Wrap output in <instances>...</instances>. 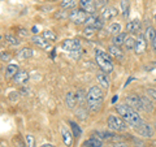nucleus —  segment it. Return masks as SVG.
Returning <instances> with one entry per match:
<instances>
[{
	"label": "nucleus",
	"instance_id": "1",
	"mask_svg": "<svg viewBox=\"0 0 156 147\" xmlns=\"http://www.w3.org/2000/svg\"><path fill=\"white\" fill-rule=\"evenodd\" d=\"M116 112L120 115V117H122L130 126H133V128H135V126H138L139 124L143 122L142 117L138 113V111L131 108L126 103H124V104H120V103L116 104Z\"/></svg>",
	"mask_w": 156,
	"mask_h": 147
},
{
	"label": "nucleus",
	"instance_id": "2",
	"mask_svg": "<svg viewBox=\"0 0 156 147\" xmlns=\"http://www.w3.org/2000/svg\"><path fill=\"white\" fill-rule=\"evenodd\" d=\"M103 91L100 90L99 86H92L87 91V96H86V104L87 108L91 112H99L101 106H103Z\"/></svg>",
	"mask_w": 156,
	"mask_h": 147
},
{
	"label": "nucleus",
	"instance_id": "3",
	"mask_svg": "<svg viewBox=\"0 0 156 147\" xmlns=\"http://www.w3.org/2000/svg\"><path fill=\"white\" fill-rule=\"evenodd\" d=\"M109 56L111 55H108L107 52L101 51V50H98L95 52V61H96L98 66H99L104 73H107V74L113 72V63H112Z\"/></svg>",
	"mask_w": 156,
	"mask_h": 147
},
{
	"label": "nucleus",
	"instance_id": "4",
	"mask_svg": "<svg viewBox=\"0 0 156 147\" xmlns=\"http://www.w3.org/2000/svg\"><path fill=\"white\" fill-rule=\"evenodd\" d=\"M107 125H108V128L113 131H125L128 129V122H126L122 117H117L115 115H112L108 117V120H107Z\"/></svg>",
	"mask_w": 156,
	"mask_h": 147
},
{
	"label": "nucleus",
	"instance_id": "5",
	"mask_svg": "<svg viewBox=\"0 0 156 147\" xmlns=\"http://www.w3.org/2000/svg\"><path fill=\"white\" fill-rule=\"evenodd\" d=\"M87 17H89V13L83 11V9H72V12L69 13V20L76 25L86 23Z\"/></svg>",
	"mask_w": 156,
	"mask_h": 147
},
{
	"label": "nucleus",
	"instance_id": "6",
	"mask_svg": "<svg viewBox=\"0 0 156 147\" xmlns=\"http://www.w3.org/2000/svg\"><path fill=\"white\" fill-rule=\"evenodd\" d=\"M125 103L128 106H130L131 108H134L135 111H143L144 109L142 96H139V95H135V94L128 95L125 98Z\"/></svg>",
	"mask_w": 156,
	"mask_h": 147
},
{
	"label": "nucleus",
	"instance_id": "7",
	"mask_svg": "<svg viewBox=\"0 0 156 147\" xmlns=\"http://www.w3.org/2000/svg\"><path fill=\"white\" fill-rule=\"evenodd\" d=\"M61 48L68 52H77L81 50V42L78 39H65L61 43Z\"/></svg>",
	"mask_w": 156,
	"mask_h": 147
},
{
	"label": "nucleus",
	"instance_id": "8",
	"mask_svg": "<svg viewBox=\"0 0 156 147\" xmlns=\"http://www.w3.org/2000/svg\"><path fill=\"white\" fill-rule=\"evenodd\" d=\"M135 131L138 133V135L140 137H144V138H151V137L154 135V129L152 126L147 122H142V124H139L138 126H135Z\"/></svg>",
	"mask_w": 156,
	"mask_h": 147
},
{
	"label": "nucleus",
	"instance_id": "9",
	"mask_svg": "<svg viewBox=\"0 0 156 147\" xmlns=\"http://www.w3.org/2000/svg\"><path fill=\"white\" fill-rule=\"evenodd\" d=\"M86 25L94 27V29H96V30H100V29L104 26V20L101 17H99V16H96L95 13L94 14H89L87 21H86Z\"/></svg>",
	"mask_w": 156,
	"mask_h": 147
},
{
	"label": "nucleus",
	"instance_id": "10",
	"mask_svg": "<svg viewBox=\"0 0 156 147\" xmlns=\"http://www.w3.org/2000/svg\"><path fill=\"white\" fill-rule=\"evenodd\" d=\"M146 48H147V39H146V37L143 35V34H139L138 38L135 39L134 51L138 53V55H140V53H143L146 51Z\"/></svg>",
	"mask_w": 156,
	"mask_h": 147
},
{
	"label": "nucleus",
	"instance_id": "11",
	"mask_svg": "<svg viewBox=\"0 0 156 147\" xmlns=\"http://www.w3.org/2000/svg\"><path fill=\"white\" fill-rule=\"evenodd\" d=\"M117 14H119V11L115 7H104L100 12V17L104 20V21H109V20L115 18Z\"/></svg>",
	"mask_w": 156,
	"mask_h": 147
},
{
	"label": "nucleus",
	"instance_id": "12",
	"mask_svg": "<svg viewBox=\"0 0 156 147\" xmlns=\"http://www.w3.org/2000/svg\"><path fill=\"white\" fill-rule=\"evenodd\" d=\"M29 78H30L29 72H26V70H20L17 74L13 77V81H14V83H17V85H25V83H27Z\"/></svg>",
	"mask_w": 156,
	"mask_h": 147
},
{
	"label": "nucleus",
	"instance_id": "13",
	"mask_svg": "<svg viewBox=\"0 0 156 147\" xmlns=\"http://www.w3.org/2000/svg\"><path fill=\"white\" fill-rule=\"evenodd\" d=\"M61 137H62V141H64L65 146L72 147V145H73V137H74V135H73L72 131L68 128H65L64 125L61 126Z\"/></svg>",
	"mask_w": 156,
	"mask_h": 147
},
{
	"label": "nucleus",
	"instance_id": "14",
	"mask_svg": "<svg viewBox=\"0 0 156 147\" xmlns=\"http://www.w3.org/2000/svg\"><path fill=\"white\" fill-rule=\"evenodd\" d=\"M80 5L81 8L83 9V11H86L89 14H94L95 13V2L94 0H80Z\"/></svg>",
	"mask_w": 156,
	"mask_h": 147
},
{
	"label": "nucleus",
	"instance_id": "15",
	"mask_svg": "<svg viewBox=\"0 0 156 147\" xmlns=\"http://www.w3.org/2000/svg\"><path fill=\"white\" fill-rule=\"evenodd\" d=\"M140 26H142V23H140L139 20L138 18H134V20H131V21H129L128 23H126V31L131 33V34L139 33Z\"/></svg>",
	"mask_w": 156,
	"mask_h": 147
},
{
	"label": "nucleus",
	"instance_id": "16",
	"mask_svg": "<svg viewBox=\"0 0 156 147\" xmlns=\"http://www.w3.org/2000/svg\"><path fill=\"white\" fill-rule=\"evenodd\" d=\"M31 41H33V43L35 46L43 48V50H50V48H51L50 42H48L44 37H33Z\"/></svg>",
	"mask_w": 156,
	"mask_h": 147
},
{
	"label": "nucleus",
	"instance_id": "17",
	"mask_svg": "<svg viewBox=\"0 0 156 147\" xmlns=\"http://www.w3.org/2000/svg\"><path fill=\"white\" fill-rule=\"evenodd\" d=\"M96 80H98V82H99V86H101L105 90L109 89V80H108V77H107V73H104L103 70H101L100 73H98Z\"/></svg>",
	"mask_w": 156,
	"mask_h": 147
},
{
	"label": "nucleus",
	"instance_id": "18",
	"mask_svg": "<svg viewBox=\"0 0 156 147\" xmlns=\"http://www.w3.org/2000/svg\"><path fill=\"white\" fill-rule=\"evenodd\" d=\"M65 102H66V106L69 107V108H74L76 107V104H77V95L74 94V92H72V91H69L66 94V96H65Z\"/></svg>",
	"mask_w": 156,
	"mask_h": 147
},
{
	"label": "nucleus",
	"instance_id": "19",
	"mask_svg": "<svg viewBox=\"0 0 156 147\" xmlns=\"http://www.w3.org/2000/svg\"><path fill=\"white\" fill-rule=\"evenodd\" d=\"M108 52H109L111 56H113L116 59H122V56H124V53H122V51L120 50V47L115 46V45H112V46L108 47Z\"/></svg>",
	"mask_w": 156,
	"mask_h": 147
},
{
	"label": "nucleus",
	"instance_id": "20",
	"mask_svg": "<svg viewBox=\"0 0 156 147\" xmlns=\"http://www.w3.org/2000/svg\"><path fill=\"white\" fill-rule=\"evenodd\" d=\"M126 33H120V34H117V35H113V39H112V42H113V45L115 46H124V43H125V39H126Z\"/></svg>",
	"mask_w": 156,
	"mask_h": 147
},
{
	"label": "nucleus",
	"instance_id": "21",
	"mask_svg": "<svg viewBox=\"0 0 156 147\" xmlns=\"http://www.w3.org/2000/svg\"><path fill=\"white\" fill-rule=\"evenodd\" d=\"M85 146H89V147H101V146H103V142H101L100 138H98V137H91L90 139H87L85 142Z\"/></svg>",
	"mask_w": 156,
	"mask_h": 147
},
{
	"label": "nucleus",
	"instance_id": "22",
	"mask_svg": "<svg viewBox=\"0 0 156 147\" xmlns=\"http://www.w3.org/2000/svg\"><path fill=\"white\" fill-rule=\"evenodd\" d=\"M18 72H20L18 66L16 64H8L7 68H5V76L7 77H14Z\"/></svg>",
	"mask_w": 156,
	"mask_h": 147
},
{
	"label": "nucleus",
	"instance_id": "23",
	"mask_svg": "<svg viewBox=\"0 0 156 147\" xmlns=\"http://www.w3.org/2000/svg\"><path fill=\"white\" fill-rule=\"evenodd\" d=\"M60 5L62 9H76L77 7V0H61Z\"/></svg>",
	"mask_w": 156,
	"mask_h": 147
},
{
	"label": "nucleus",
	"instance_id": "24",
	"mask_svg": "<svg viewBox=\"0 0 156 147\" xmlns=\"http://www.w3.org/2000/svg\"><path fill=\"white\" fill-rule=\"evenodd\" d=\"M34 55V52H33V50L31 48H22L21 51H18V53H17V56L20 57V59H29V57H31Z\"/></svg>",
	"mask_w": 156,
	"mask_h": 147
},
{
	"label": "nucleus",
	"instance_id": "25",
	"mask_svg": "<svg viewBox=\"0 0 156 147\" xmlns=\"http://www.w3.org/2000/svg\"><path fill=\"white\" fill-rule=\"evenodd\" d=\"M124 47L126 51H131L135 48V39L133 37H126L125 39V43H124Z\"/></svg>",
	"mask_w": 156,
	"mask_h": 147
},
{
	"label": "nucleus",
	"instance_id": "26",
	"mask_svg": "<svg viewBox=\"0 0 156 147\" xmlns=\"http://www.w3.org/2000/svg\"><path fill=\"white\" fill-rule=\"evenodd\" d=\"M155 38H156V30H155L154 27L148 26V27H147V30H146V39H147V42L152 43Z\"/></svg>",
	"mask_w": 156,
	"mask_h": 147
},
{
	"label": "nucleus",
	"instance_id": "27",
	"mask_svg": "<svg viewBox=\"0 0 156 147\" xmlns=\"http://www.w3.org/2000/svg\"><path fill=\"white\" fill-rule=\"evenodd\" d=\"M108 31L109 34H113V35H117V34L121 33V25L117 22H112L111 25L108 26Z\"/></svg>",
	"mask_w": 156,
	"mask_h": 147
},
{
	"label": "nucleus",
	"instance_id": "28",
	"mask_svg": "<svg viewBox=\"0 0 156 147\" xmlns=\"http://www.w3.org/2000/svg\"><path fill=\"white\" fill-rule=\"evenodd\" d=\"M129 9H130V3L129 0H122V3H121V11H122V16L126 18L129 14Z\"/></svg>",
	"mask_w": 156,
	"mask_h": 147
},
{
	"label": "nucleus",
	"instance_id": "29",
	"mask_svg": "<svg viewBox=\"0 0 156 147\" xmlns=\"http://www.w3.org/2000/svg\"><path fill=\"white\" fill-rule=\"evenodd\" d=\"M69 124H70V128H72V130H73V135L74 137H80L81 134H82V130H81V128L78 126V124H76L74 121H69Z\"/></svg>",
	"mask_w": 156,
	"mask_h": 147
},
{
	"label": "nucleus",
	"instance_id": "30",
	"mask_svg": "<svg viewBox=\"0 0 156 147\" xmlns=\"http://www.w3.org/2000/svg\"><path fill=\"white\" fill-rule=\"evenodd\" d=\"M42 37H44L48 42H55L56 39H57L56 34L53 33V31H51V30H44V31H43V35Z\"/></svg>",
	"mask_w": 156,
	"mask_h": 147
},
{
	"label": "nucleus",
	"instance_id": "31",
	"mask_svg": "<svg viewBox=\"0 0 156 147\" xmlns=\"http://www.w3.org/2000/svg\"><path fill=\"white\" fill-rule=\"evenodd\" d=\"M5 41L9 43V45H12V46H18L20 45V41L14 35H12V34H7V35H5Z\"/></svg>",
	"mask_w": 156,
	"mask_h": 147
},
{
	"label": "nucleus",
	"instance_id": "32",
	"mask_svg": "<svg viewBox=\"0 0 156 147\" xmlns=\"http://www.w3.org/2000/svg\"><path fill=\"white\" fill-rule=\"evenodd\" d=\"M25 141H26V146H27V147H37L35 138H34V137H33L31 134H26Z\"/></svg>",
	"mask_w": 156,
	"mask_h": 147
},
{
	"label": "nucleus",
	"instance_id": "33",
	"mask_svg": "<svg viewBox=\"0 0 156 147\" xmlns=\"http://www.w3.org/2000/svg\"><path fill=\"white\" fill-rule=\"evenodd\" d=\"M98 138H100L101 141L103 139H111V138H113V135L115 134H112V133H108V131H98Z\"/></svg>",
	"mask_w": 156,
	"mask_h": 147
},
{
	"label": "nucleus",
	"instance_id": "34",
	"mask_svg": "<svg viewBox=\"0 0 156 147\" xmlns=\"http://www.w3.org/2000/svg\"><path fill=\"white\" fill-rule=\"evenodd\" d=\"M77 100H78V104H83V100L86 99V96H87V94H85V91L83 90H78L77 91Z\"/></svg>",
	"mask_w": 156,
	"mask_h": 147
},
{
	"label": "nucleus",
	"instance_id": "35",
	"mask_svg": "<svg viewBox=\"0 0 156 147\" xmlns=\"http://www.w3.org/2000/svg\"><path fill=\"white\" fill-rule=\"evenodd\" d=\"M142 100H143V107H144V111H147V112H151L154 109V107H152V104L148 102V99L147 98H144V96H142Z\"/></svg>",
	"mask_w": 156,
	"mask_h": 147
},
{
	"label": "nucleus",
	"instance_id": "36",
	"mask_svg": "<svg viewBox=\"0 0 156 147\" xmlns=\"http://www.w3.org/2000/svg\"><path fill=\"white\" fill-rule=\"evenodd\" d=\"M94 2H95L96 9H103L104 7H107V4H108V0H94Z\"/></svg>",
	"mask_w": 156,
	"mask_h": 147
},
{
	"label": "nucleus",
	"instance_id": "37",
	"mask_svg": "<svg viewBox=\"0 0 156 147\" xmlns=\"http://www.w3.org/2000/svg\"><path fill=\"white\" fill-rule=\"evenodd\" d=\"M147 95L151 98V99H154V100H156V89H147Z\"/></svg>",
	"mask_w": 156,
	"mask_h": 147
},
{
	"label": "nucleus",
	"instance_id": "38",
	"mask_svg": "<svg viewBox=\"0 0 156 147\" xmlns=\"http://www.w3.org/2000/svg\"><path fill=\"white\" fill-rule=\"evenodd\" d=\"M108 147H129L126 143H124V142H116V143H112L109 145Z\"/></svg>",
	"mask_w": 156,
	"mask_h": 147
},
{
	"label": "nucleus",
	"instance_id": "39",
	"mask_svg": "<svg viewBox=\"0 0 156 147\" xmlns=\"http://www.w3.org/2000/svg\"><path fill=\"white\" fill-rule=\"evenodd\" d=\"M9 59H11V56H9L8 53H5V52H2V61H8Z\"/></svg>",
	"mask_w": 156,
	"mask_h": 147
},
{
	"label": "nucleus",
	"instance_id": "40",
	"mask_svg": "<svg viewBox=\"0 0 156 147\" xmlns=\"http://www.w3.org/2000/svg\"><path fill=\"white\" fill-rule=\"evenodd\" d=\"M151 48H152V51L156 53V38L154 39V42L152 43H151Z\"/></svg>",
	"mask_w": 156,
	"mask_h": 147
},
{
	"label": "nucleus",
	"instance_id": "41",
	"mask_svg": "<svg viewBox=\"0 0 156 147\" xmlns=\"http://www.w3.org/2000/svg\"><path fill=\"white\" fill-rule=\"evenodd\" d=\"M41 147H55V146L51 145V143H44V145H42Z\"/></svg>",
	"mask_w": 156,
	"mask_h": 147
},
{
	"label": "nucleus",
	"instance_id": "42",
	"mask_svg": "<svg viewBox=\"0 0 156 147\" xmlns=\"http://www.w3.org/2000/svg\"><path fill=\"white\" fill-rule=\"evenodd\" d=\"M33 33H34V34H37V33H38V27L34 26V27H33Z\"/></svg>",
	"mask_w": 156,
	"mask_h": 147
},
{
	"label": "nucleus",
	"instance_id": "43",
	"mask_svg": "<svg viewBox=\"0 0 156 147\" xmlns=\"http://www.w3.org/2000/svg\"><path fill=\"white\" fill-rule=\"evenodd\" d=\"M112 102H113V103H116V102H117V96H115L113 99H112Z\"/></svg>",
	"mask_w": 156,
	"mask_h": 147
},
{
	"label": "nucleus",
	"instance_id": "44",
	"mask_svg": "<svg viewBox=\"0 0 156 147\" xmlns=\"http://www.w3.org/2000/svg\"><path fill=\"white\" fill-rule=\"evenodd\" d=\"M154 22H155V25H156V13H155V16H154Z\"/></svg>",
	"mask_w": 156,
	"mask_h": 147
},
{
	"label": "nucleus",
	"instance_id": "45",
	"mask_svg": "<svg viewBox=\"0 0 156 147\" xmlns=\"http://www.w3.org/2000/svg\"><path fill=\"white\" fill-rule=\"evenodd\" d=\"M0 147H5V146H4V143H2V146H0Z\"/></svg>",
	"mask_w": 156,
	"mask_h": 147
}]
</instances>
